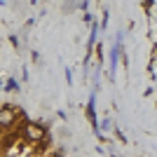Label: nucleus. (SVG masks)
<instances>
[{
  "mask_svg": "<svg viewBox=\"0 0 157 157\" xmlns=\"http://www.w3.org/2000/svg\"><path fill=\"white\" fill-rule=\"evenodd\" d=\"M0 157H61L52 131L14 101H0Z\"/></svg>",
  "mask_w": 157,
  "mask_h": 157,
  "instance_id": "f257e3e1",
  "label": "nucleus"
},
{
  "mask_svg": "<svg viewBox=\"0 0 157 157\" xmlns=\"http://www.w3.org/2000/svg\"><path fill=\"white\" fill-rule=\"evenodd\" d=\"M0 56H2V33H0Z\"/></svg>",
  "mask_w": 157,
  "mask_h": 157,
  "instance_id": "f03ea898",
  "label": "nucleus"
}]
</instances>
